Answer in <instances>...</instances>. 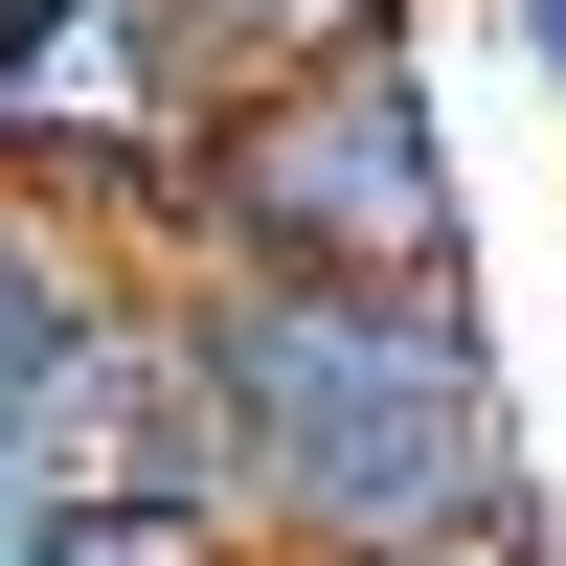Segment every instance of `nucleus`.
<instances>
[{
    "instance_id": "f03ea898",
    "label": "nucleus",
    "mask_w": 566,
    "mask_h": 566,
    "mask_svg": "<svg viewBox=\"0 0 566 566\" xmlns=\"http://www.w3.org/2000/svg\"><path fill=\"white\" fill-rule=\"evenodd\" d=\"M181 272H363V295H453L476 227H453V136L408 45H340V69L250 91L181 181Z\"/></svg>"
},
{
    "instance_id": "7ed1b4c3",
    "label": "nucleus",
    "mask_w": 566,
    "mask_h": 566,
    "mask_svg": "<svg viewBox=\"0 0 566 566\" xmlns=\"http://www.w3.org/2000/svg\"><path fill=\"white\" fill-rule=\"evenodd\" d=\"M181 23V69L250 114V91H295V69H340V45H408V0H159Z\"/></svg>"
},
{
    "instance_id": "0eeeda50",
    "label": "nucleus",
    "mask_w": 566,
    "mask_h": 566,
    "mask_svg": "<svg viewBox=\"0 0 566 566\" xmlns=\"http://www.w3.org/2000/svg\"><path fill=\"white\" fill-rule=\"evenodd\" d=\"M386 566H544V522H499V544H386Z\"/></svg>"
},
{
    "instance_id": "6e6552de",
    "label": "nucleus",
    "mask_w": 566,
    "mask_h": 566,
    "mask_svg": "<svg viewBox=\"0 0 566 566\" xmlns=\"http://www.w3.org/2000/svg\"><path fill=\"white\" fill-rule=\"evenodd\" d=\"M23 23H45V0H0V45H23Z\"/></svg>"
},
{
    "instance_id": "39448f33",
    "label": "nucleus",
    "mask_w": 566,
    "mask_h": 566,
    "mask_svg": "<svg viewBox=\"0 0 566 566\" xmlns=\"http://www.w3.org/2000/svg\"><path fill=\"white\" fill-rule=\"evenodd\" d=\"M45 522H69V476H45L23 431H0V566H45Z\"/></svg>"
},
{
    "instance_id": "f257e3e1",
    "label": "nucleus",
    "mask_w": 566,
    "mask_h": 566,
    "mask_svg": "<svg viewBox=\"0 0 566 566\" xmlns=\"http://www.w3.org/2000/svg\"><path fill=\"white\" fill-rule=\"evenodd\" d=\"M181 386L205 476L250 499L272 566H386L522 522V386L476 295H363V272H181Z\"/></svg>"
},
{
    "instance_id": "423d86ee",
    "label": "nucleus",
    "mask_w": 566,
    "mask_h": 566,
    "mask_svg": "<svg viewBox=\"0 0 566 566\" xmlns=\"http://www.w3.org/2000/svg\"><path fill=\"white\" fill-rule=\"evenodd\" d=\"M499 45H522V91L566 114V0H499Z\"/></svg>"
},
{
    "instance_id": "20e7f679",
    "label": "nucleus",
    "mask_w": 566,
    "mask_h": 566,
    "mask_svg": "<svg viewBox=\"0 0 566 566\" xmlns=\"http://www.w3.org/2000/svg\"><path fill=\"white\" fill-rule=\"evenodd\" d=\"M45 566H272V544H250V499L159 476V499H69V522H45Z\"/></svg>"
}]
</instances>
